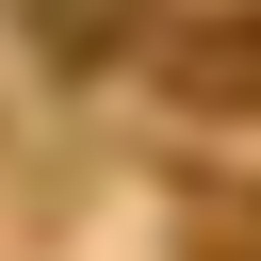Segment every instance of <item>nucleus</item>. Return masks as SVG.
<instances>
[{
	"mask_svg": "<svg viewBox=\"0 0 261 261\" xmlns=\"http://www.w3.org/2000/svg\"><path fill=\"white\" fill-rule=\"evenodd\" d=\"M147 65H163V98H179V114H261V0H212V16H179Z\"/></svg>",
	"mask_w": 261,
	"mask_h": 261,
	"instance_id": "obj_1",
	"label": "nucleus"
},
{
	"mask_svg": "<svg viewBox=\"0 0 261 261\" xmlns=\"http://www.w3.org/2000/svg\"><path fill=\"white\" fill-rule=\"evenodd\" d=\"M196 245H212V261H261V179H212V196H196Z\"/></svg>",
	"mask_w": 261,
	"mask_h": 261,
	"instance_id": "obj_2",
	"label": "nucleus"
}]
</instances>
